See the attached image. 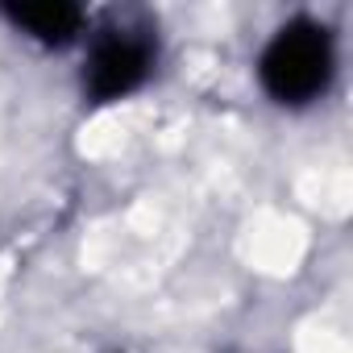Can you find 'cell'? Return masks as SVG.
<instances>
[{"label": "cell", "mask_w": 353, "mask_h": 353, "mask_svg": "<svg viewBox=\"0 0 353 353\" xmlns=\"http://www.w3.org/2000/svg\"><path fill=\"white\" fill-rule=\"evenodd\" d=\"M262 88L279 104H307L332 79V34L320 21H287L258 59Z\"/></svg>", "instance_id": "6da1fadb"}, {"label": "cell", "mask_w": 353, "mask_h": 353, "mask_svg": "<svg viewBox=\"0 0 353 353\" xmlns=\"http://www.w3.org/2000/svg\"><path fill=\"white\" fill-rule=\"evenodd\" d=\"M154 67V46L133 34V30H108L92 42V54H88V67H83V92L96 100V104H108V100H121L129 92H137L145 83Z\"/></svg>", "instance_id": "7a4b0ae2"}, {"label": "cell", "mask_w": 353, "mask_h": 353, "mask_svg": "<svg viewBox=\"0 0 353 353\" xmlns=\"http://www.w3.org/2000/svg\"><path fill=\"white\" fill-rule=\"evenodd\" d=\"M17 30L38 38L42 46H67L83 30V9L67 5V0H30V5H0Z\"/></svg>", "instance_id": "3957f363"}]
</instances>
